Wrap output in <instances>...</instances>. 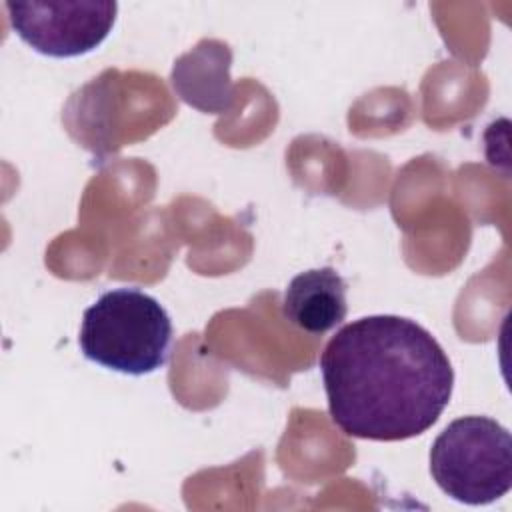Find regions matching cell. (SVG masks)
<instances>
[{"instance_id":"cell-3","label":"cell","mask_w":512,"mask_h":512,"mask_svg":"<svg viewBox=\"0 0 512 512\" xmlns=\"http://www.w3.org/2000/svg\"><path fill=\"white\" fill-rule=\"evenodd\" d=\"M430 474L446 496L468 506L506 496L512 488L510 432L488 416L456 418L430 448Z\"/></svg>"},{"instance_id":"cell-1","label":"cell","mask_w":512,"mask_h":512,"mask_svg":"<svg viewBox=\"0 0 512 512\" xmlns=\"http://www.w3.org/2000/svg\"><path fill=\"white\" fill-rule=\"evenodd\" d=\"M332 422L352 438L398 442L432 428L454 370L438 340L410 318L378 314L342 326L320 356Z\"/></svg>"},{"instance_id":"cell-6","label":"cell","mask_w":512,"mask_h":512,"mask_svg":"<svg viewBox=\"0 0 512 512\" xmlns=\"http://www.w3.org/2000/svg\"><path fill=\"white\" fill-rule=\"evenodd\" d=\"M346 280L330 266L300 272L282 298V316L308 334L336 328L348 314Z\"/></svg>"},{"instance_id":"cell-5","label":"cell","mask_w":512,"mask_h":512,"mask_svg":"<svg viewBox=\"0 0 512 512\" xmlns=\"http://www.w3.org/2000/svg\"><path fill=\"white\" fill-rule=\"evenodd\" d=\"M230 64V46L204 38L174 62L172 86L186 104L202 112L222 114L234 102Z\"/></svg>"},{"instance_id":"cell-4","label":"cell","mask_w":512,"mask_h":512,"mask_svg":"<svg viewBox=\"0 0 512 512\" xmlns=\"http://www.w3.org/2000/svg\"><path fill=\"white\" fill-rule=\"evenodd\" d=\"M12 30L36 52L50 58H74L98 48L110 34L118 4L80 2H6Z\"/></svg>"},{"instance_id":"cell-2","label":"cell","mask_w":512,"mask_h":512,"mask_svg":"<svg viewBox=\"0 0 512 512\" xmlns=\"http://www.w3.org/2000/svg\"><path fill=\"white\" fill-rule=\"evenodd\" d=\"M78 344L94 364L144 376L168 362L172 322L154 296L140 288H116L84 310Z\"/></svg>"}]
</instances>
